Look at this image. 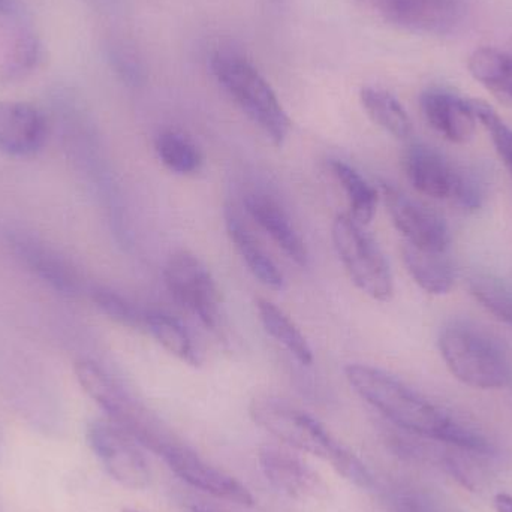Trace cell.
I'll list each match as a JSON object with an SVG mask.
<instances>
[{"label":"cell","mask_w":512,"mask_h":512,"mask_svg":"<svg viewBox=\"0 0 512 512\" xmlns=\"http://www.w3.org/2000/svg\"><path fill=\"white\" fill-rule=\"evenodd\" d=\"M249 216L273 239L289 259L306 267L309 252L300 233L295 230L291 218L283 207L265 194H249L245 200Z\"/></svg>","instance_id":"17"},{"label":"cell","mask_w":512,"mask_h":512,"mask_svg":"<svg viewBox=\"0 0 512 512\" xmlns=\"http://www.w3.org/2000/svg\"><path fill=\"white\" fill-rule=\"evenodd\" d=\"M256 312L264 330L283 346L298 363L310 366L313 363V352L300 328L291 321L282 309L271 301L259 298L256 301Z\"/></svg>","instance_id":"22"},{"label":"cell","mask_w":512,"mask_h":512,"mask_svg":"<svg viewBox=\"0 0 512 512\" xmlns=\"http://www.w3.org/2000/svg\"><path fill=\"white\" fill-rule=\"evenodd\" d=\"M159 457H162L168 468L188 486L230 504L254 507V496L242 483L221 469L209 465L195 451L180 444L179 441L168 445Z\"/></svg>","instance_id":"12"},{"label":"cell","mask_w":512,"mask_h":512,"mask_svg":"<svg viewBox=\"0 0 512 512\" xmlns=\"http://www.w3.org/2000/svg\"><path fill=\"white\" fill-rule=\"evenodd\" d=\"M249 414L255 424L285 447L330 463L337 474L361 489L372 486L366 466L307 412L274 397H258L252 400Z\"/></svg>","instance_id":"2"},{"label":"cell","mask_w":512,"mask_h":512,"mask_svg":"<svg viewBox=\"0 0 512 512\" xmlns=\"http://www.w3.org/2000/svg\"><path fill=\"white\" fill-rule=\"evenodd\" d=\"M51 123L44 111L20 101H0V153L32 158L44 149Z\"/></svg>","instance_id":"14"},{"label":"cell","mask_w":512,"mask_h":512,"mask_svg":"<svg viewBox=\"0 0 512 512\" xmlns=\"http://www.w3.org/2000/svg\"><path fill=\"white\" fill-rule=\"evenodd\" d=\"M381 191L391 221L406 245L423 251L447 252L450 228L439 213L388 183H382Z\"/></svg>","instance_id":"10"},{"label":"cell","mask_w":512,"mask_h":512,"mask_svg":"<svg viewBox=\"0 0 512 512\" xmlns=\"http://www.w3.org/2000/svg\"><path fill=\"white\" fill-rule=\"evenodd\" d=\"M191 512H213L212 510H207V508L200 507V505H194L191 507Z\"/></svg>","instance_id":"34"},{"label":"cell","mask_w":512,"mask_h":512,"mask_svg":"<svg viewBox=\"0 0 512 512\" xmlns=\"http://www.w3.org/2000/svg\"><path fill=\"white\" fill-rule=\"evenodd\" d=\"M155 152L159 161L179 176H191L203 167V153L197 144L179 131H162L155 140Z\"/></svg>","instance_id":"25"},{"label":"cell","mask_w":512,"mask_h":512,"mask_svg":"<svg viewBox=\"0 0 512 512\" xmlns=\"http://www.w3.org/2000/svg\"><path fill=\"white\" fill-rule=\"evenodd\" d=\"M334 249L354 285L373 300L390 301L394 282L390 264L373 237L351 215H339L331 228Z\"/></svg>","instance_id":"6"},{"label":"cell","mask_w":512,"mask_h":512,"mask_svg":"<svg viewBox=\"0 0 512 512\" xmlns=\"http://www.w3.org/2000/svg\"><path fill=\"white\" fill-rule=\"evenodd\" d=\"M210 66L218 83L239 105L240 110L274 146H282L288 137L291 122L276 93L255 66L233 53L216 54Z\"/></svg>","instance_id":"5"},{"label":"cell","mask_w":512,"mask_h":512,"mask_svg":"<svg viewBox=\"0 0 512 512\" xmlns=\"http://www.w3.org/2000/svg\"><path fill=\"white\" fill-rule=\"evenodd\" d=\"M375 5L394 26L426 35H450L468 14L465 0H375Z\"/></svg>","instance_id":"11"},{"label":"cell","mask_w":512,"mask_h":512,"mask_svg":"<svg viewBox=\"0 0 512 512\" xmlns=\"http://www.w3.org/2000/svg\"><path fill=\"white\" fill-rule=\"evenodd\" d=\"M361 104L367 116L394 138L405 140L412 134V122L396 96L379 87H364Z\"/></svg>","instance_id":"23"},{"label":"cell","mask_w":512,"mask_h":512,"mask_svg":"<svg viewBox=\"0 0 512 512\" xmlns=\"http://www.w3.org/2000/svg\"><path fill=\"white\" fill-rule=\"evenodd\" d=\"M330 168L345 191L352 218L366 227L372 222L378 206L379 194L375 186L370 185L361 173L340 159H331Z\"/></svg>","instance_id":"24"},{"label":"cell","mask_w":512,"mask_h":512,"mask_svg":"<svg viewBox=\"0 0 512 512\" xmlns=\"http://www.w3.org/2000/svg\"><path fill=\"white\" fill-rule=\"evenodd\" d=\"M144 330L149 331L162 348L167 349L171 355L179 358L183 363L197 367L203 361L191 334L174 316L162 310L146 309Z\"/></svg>","instance_id":"21"},{"label":"cell","mask_w":512,"mask_h":512,"mask_svg":"<svg viewBox=\"0 0 512 512\" xmlns=\"http://www.w3.org/2000/svg\"><path fill=\"white\" fill-rule=\"evenodd\" d=\"M168 291L183 307L194 313L207 328L215 330L221 321V295L212 273L198 256L174 252L164 267Z\"/></svg>","instance_id":"7"},{"label":"cell","mask_w":512,"mask_h":512,"mask_svg":"<svg viewBox=\"0 0 512 512\" xmlns=\"http://www.w3.org/2000/svg\"><path fill=\"white\" fill-rule=\"evenodd\" d=\"M391 504L396 512H436L429 501L417 493L397 492Z\"/></svg>","instance_id":"31"},{"label":"cell","mask_w":512,"mask_h":512,"mask_svg":"<svg viewBox=\"0 0 512 512\" xmlns=\"http://www.w3.org/2000/svg\"><path fill=\"white\" fill-rule=\"evenodd\" d=\"M225 225H227L228 236H230L234 248L248 265L249 271L262 285L274 289V291H282L285 288L283 274L280 273L273 259L261 248L258 240L252 236L248 227L243 224L239 213L231 207L225 210Z\"/></svg>","instance_id":"18"},{"label":"cell","mask_w":512,"mask_h":512,"mask_svg":"<svg viewBox=\"0 0 512 512\" xmlns=\"http://www.w3.org/2000/svg\"><path fill=\"white\" fill-rule=\"evenodd\" d=\"M468 68L481 86L512 108V53L495 47L477 48L469 57Z\"/></svg>","instance_id":"19"},{"label":"cell","mask_w":512,"mask_h":512,"mask_svg":"<svg viewBox=\"0 0 512 512\" xmlns=\"http://www.w3.org/2000/svg\"><path fill=\"white\" fill-rule=\"evenodd\" d=\"M403 168L420 194L435 200H457L463 171L454 168L438 150L427 144H411L403 155Z\"/></svg>","instance_id":"15"},{"label":"cell","mask_w":512,"mask_h":512,"mask_svg":"<svg viewBox=\"0 0 512 512\" xmlns=\"http://www.w3.org/2000/svg\"><path fill=\"white\" fill-rule=\"evenodd\" d=\"M9 251L33 277L63 297H80L84 291L78 268L42 237L26 230L6 231Z\"/></svg>","instance_id":"8"},{"label":"cell","mask_w":512,"mask_h":512,"mask_svg":"<svg viewBox=\"0 0 512 512\" xmlns=\"http://www.w3.org/2000/svg\"><path fill=\"white\" fill-rule=\"evenodd\" d=\"M469 292L472 297L496 319L512 327V288L492 273L475 271L469 274Z\"/></svg>","instance_id":"26"},{"label":"cell","mask_w":512,"mask_h":512,"mask_svg":"<svg viewBox=\"0 0 512 512\" xmlns=\"http://www.w3.org/2000/svg\"><path fill=\"white\" fill-rule=\"evenodd\" d=\"M75 378L84 393L105 412L111 423L125 430L141 447L161 456L174 439L159 421L114 378L93 360H78Z\"/></svg>","instance_id":"3"},{"label":"cell","mask_w":512,"mask_h":512,"mask_svg":"<svg viewBox=\"0 0 512 512\" xmlns=\"http://www.w3.org/2000/svg\"><path fill=\"white\" fill-rule=\"evenodd\" d=\"M420 105L426 122L445 140L465 144L474 138L478 119L471 99L442 87H430L421 93Z\"/></svg>","instance_id":"16"},{"label":"cell","mask_w":512,"mask_h":512,"mask_svg":"<svg viewBox=\"0 0 512 512\" xmlns=\"http://www.w3.org/2000/svg\"><path fill=\"white\" fill-rule=\"evenodd\" d=\"M406 270L427 294H448L454 285V267L447 252H430L406 245L402 249Z\"/></svg>","instance_id":"20"},{"label":"cell","mask_w":512,"mask_h":512,"mask_svg":"<svg viewBox=\"0 0 512 512\" xmlns=\"http://www.w3.org/2000/svg\"><path fill=\"white\" fill-rule=\"evenodd\" d=\"M89 297L99 312L104 313L111 321L123 325V327L144 330V312L137 304L123 297L119 292L107 288V286L93 285L89 288Z\"/></svg>","instance_id":"28"},{"label":"cell","mask_w":512,"mask_h":512,"mask_svg":"<svg viewBox=\"0 0 512 512\" xmlns=\"http://www.w3.org/2000/svg\"><path fill=\"white\" fill-rule=\"evenodd\" d=\"M108 62L126 86L140 87L146 81V68L135 50L123 42H111L107 47Z\"/></svg>","instance_id":"30"},{"label":"cell","mask_w":512,"mask_h":512,"mask_svg":"<svg viewBox=\"0 0 512 512\" xmlns=\"http://www.w3.org/2000/svg\"><path fill=\"white\" fill-rule=\"evenodd\" d=\"M42 59V44L32 32L17 36L14 45L0 65V87L12 86L26 80L39 66Z\"/></svg>","instance_id":"27"},{"label":"cell","mask_w":512,"mask_h":512,"mask_svg":"<svg viewBox=\"0 0 512 512\" xmlns=\"http://www.w3.org/2000/svg\"><path fill=\"white\" fill-rule=\"evenodd\" d=\"M122 512H141V511L134 510V508H123Z\"/></svg>","instance_id":"35"},{"label":"cell","mask_w":512,"mask_h":512,"mask_svg":"<svg viewBox=\"0 0 512 512\" xmlns=\"http://www.w3.org/2000/svg\"><path fill=\"white\" fill-rule=\"evenodd\" d=\"M471 105L478 122L483 123L489 132L499 158L507 165L512 176V129L487 102L471 99Z\"/></svg>","instance_id":"29"},{"label":"cell","mask_w":512,"mask_h":512,"mask_svg":"<svg viewBox=\"0 0 512 512\" xmlns=\"http://www.w3.org/2000/svg\"><path fill=\"white\" fill-rule=\"evenodd\" d=\"M439 351L454 378L477 390H501L512 382L504 348L483 331L453 324L439 334Z\"/></svg>","instance_id":"4"},{"label":"cell","mask_w":512,"mask_h":512,"mask_svg":"<svg viewBox=\"0 0 512 512\" xmlns=\"http://www.w3.org/2000/svg\"><path fill=\"white\" fill-rule=\"evenodd\" d=\"M345 376L364 402L399 429L472 453H492V445L480 432L460 423L384 370L367 364H349Z\"/></svg>","instance_id":"1"},{"label":"cell","mask_w":512,"mask_h":512,"mask_svg":"<svg viewBox=\"0 0 512 512\" xmlns=\"http://www.w3.org/2000/svg\"><path fill=\"white\" fill-rule=\"evenodd\" d=\"M87 444L107 474L129 490L150 484V469L141 445L110 420L92 421L87 427Z\"/></svg>","instance_id":"9"},{"label":"cell","mask_w":512,"mask_h":512,"mask_svg":"<svg viewBox=\"0 0 512 512\" xmlns=\"http://www.w3.org/2000/svg\"><path fill=\"white\" fill-rule=\"evenodd\" d=\"M23 12L20 0H0V17H20Z\"/></svg>","instance_id":"32"},{"label":"cell","mask_w":512,"mask_h":512,"mask_svg":"<svg viewBox=\"0 0 512 512\" xmlns=\"http://www.w3.org/2000/svg\"><path fill=\"white\" fill-rule=\"evenodd\" d=\"M258 462L265 480L288 498L322 501L330 493L324 478L291 448L262 445L258 451Z\"/></svg>","instance_id":"13"},{"label":"cell","mask_w":512,"mask_h":512,"mask_svg":"<svg viewBox=\"0 0 512 512\" xmlns=\"http://www.w3.org/2000/svg\"><path fill=\"white\" fill-rule=\"evenodd\" d=\"M496 512H512V495L510 493H498L495 496Z\"/></svg>","instance_id":"33"}]
</instances>
